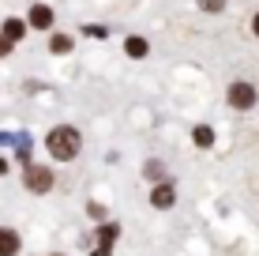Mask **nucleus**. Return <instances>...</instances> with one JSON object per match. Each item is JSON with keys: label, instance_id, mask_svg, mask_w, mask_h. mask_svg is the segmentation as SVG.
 <instances>
[{"label": "nucleus", "instance_id": "obj_1", "mask_svg": "<svg viewBox=\"0 0 259 256\" xmlns=\"http://www.w3.org/2000/svg\"><path fill=\"white\" fill-rule=\"evenodd\" d=\"M79 147H83V136H79V128H71V125H57V128H49V136H46V151L57 158V162H71V158L79 155Z\"/></svg>", "mask_w": 259, "mask_h": 256}, {"label": "nucleus", "instance_id": "obj_2", "mask_svg": "<svg viewBox=\"0 0 259 256\" xmlns=\"http://www.w3.org/2000/svg\"><path fill=\"white\" fill-rule=\"evenodd\" d=\"M226 98H229V105H233V109H252V105L259 102V91L248 83V79H233Z\"/></svg>", "mask_w": 259, "mask_h": 256}, {"label": "nucleus", "instance_id": "obj_3", "mask_svg": "<svg viewBox=\"0 0 259 256\" xmlns=\"http://www.w3.org/2000/svg\"><path fill=\"white\" fill-rule=\"evenodd\" d=\"M53 170H46V166H26V177H23V185H26V192H34V196H41V192H49L53 189Z\"/></svg>", "mask_w": 259, "mask_h": 256}, {"label": "nucleus", "instance_id": "obj_4", "mask_svg": "<svg viewBox=\"0 0 259 256\" xmlns=\"http://www.w3.org/2000/svg\"><path fill=\"white\" fill-rule=\"evenodd\" d=\"M150 204H154L158 211H169L177 204V185L173 181H158L154 189H150Z\"/></svg>", "mask_w": 259, "mask_h": 256}, {"label": "nucleus", "instance_id": "obj_5", "mask_svg": "<svg viewBox=\"0 0 259 256\" xmlns=\"http://www.w3.org/2000/svg\"><path fill=\"white\" fill-rule=\"evenodd\" d=\"M26 26H30V30H49V26H53V8L49 4H30Z\"/></svg>", "mask_w": 259, "mask_h": 256}, {"label": "nucleus", "instance_id": "obj_6", "mask_svg": "<svg viewBox=\"0 0 259 256\" xmlns=\"http://www.w3.org/2000/svg\"><path fill=\"white\" fill-rule=\"evenodd\" d=\"M0 256H19V234L0 226Z\"/></svg>", "mask_w": 259, "mask_h": 256}, {"label": "nucleus", "instance_id": "obj_7", "mask_svg": "<svg viewBox=\"0 0 259 256\" xmlns=\"http://www.w3.org/2000/svg\"><path fill=\"white\" fill-rule=\"evenodd\" d=\"M124 53H128V57H136V60H143V57L150 53V42L139 38V34H132V38H124Z\"/></svg>", "mask_w": 259, "mask_h": 256}, {"label": "nucleus", "instance_id": "obj_8", "mask_svg": "<svg viewBox=\"0 0 259 256\" xmlns=\"http://www.w3.org/2000/svg\"><path fill=\"white\" fill-rule=\"evenodd\" d=\"M0 34H4V38H8V42L15 46V42H23V38H26V23H23V19H4V26H0Z\"/></svg>", "mask_w": 259, "mask_h": 256}, {"label": "nucleus", "instance_id": "obj_9", "mask_svg": "<svg viewBox=\"0 0 259 256\" xmlns=\"http://www.w3.org/2000/svg\"><path fill=\"white\" fill-rule=\"evenodd\" d=\"M192 143H195V147H214V128H210V125H195Z\"/></svg>", "mask_w": 259, "mask_h": 256}, {"label": "nucleus", "instance_id": "obj_10", "mask_svg": "<svg viewBox=\"0 0 259 256\" xmlns=\"http://www.w3.org/2000/svg\"><path fill=\"white\" fill-rule=\"evenodd\" d=\"M49 49L57 53V57H60V53H71V38H68V34H53V38H49Z\"/></svg>", "mask_w": 259, "mask_h": 256}, {"label": "nucleus", "instance_id": "obj_11", "mask_svg": "<svg viewBox=\"0 0 259 256\" xmlns=\"http://www.w3.org/2000/svg\"><path fill=\"white\" fill-rule=\"evenodd\" d=\"M117 234H120V226L117 223H109V226H102V234H98V241H102V249H109L113 241H117Z\"/></svg>", "mask_w": 259, "mask_h": 256}, {"label": "nucleus", "instance_id": "obj_12", "mask_svg": "<svg viewBox=\"0 0 259 256\" xmlns=\"http://www.w3.org/2000/svg\"><path fill=\"white\" fill-rule=\"evenodd\" d=\"M199 8H203V12H214V15H218L222 8H226V0H199Z\"/></svg>", "mask_w": 259, "mask_h": 256}, {"label": "nucleus", "instance_id": "obj_13", "mask_svg": "<svg viewBox=\"0 0 259 256\" xmlns=\"http://www.w3.org/2000/svg\"><path fill=\"white\" fill-rule=\"evenodd\" d=\"M83 34H87V38H105V34H109V30H105V26H83Z\"/></svg>", "mask_w": 259, "mask_h": 256}, {"label": "nucleus", "instance_id": "obj_14", "mask_svg": "<svg viewBox=\"0 0 259 256\" xmlns=\"http://www.w3.org/2000/svg\"><path fill=\"white\" fill-rule=\"evenodd\" d=\"M12 49H15V46H12V42H8V38H4V34H0V60H4V57H8V53H12Z\"/></svg>", "mask_w": 259, "mask_h": 256}, {"label": "nucleus", "instance_id": "obj_15", "mask_svg": "<svg viewBox=\"0 0 259 256\" xmlns=\"http://www.w3.org/2000/svg\"><path fill=\"white\" fill-rule=\"evenodd\" d=\"M87 211H91V218H105V207H102V204H91Z\"/></svg>", "mask_w": 259, "mask_h": 256}, {"label": "nucleus", "instance_id": "obj_16", "mask_svg": "<svg viewBox=\"0 0 259 256\" xmlns=\"http://www.w3.org/2000/svg\"><path fill=\"white\" fill-rule=\"evenodd\" d=\"M252 34H255V38H259V12L252 15Z\"/></svg>", "mask_w": 259, "mask_h": 256}, {"label": "nucleus", "instance_id": "obj_17", "mask_svg": "<svg viewBox=\"0 0 259 256\" xmlns=\"http://www.w3.org/2000/svg\"><path fill=\"white\" fill-rule=\"evenodd\" d=\"M0 173H8V162H4V158H0Z\"/></svg>", "mask_w": 259, "mask_h": 256}, {"label": "nucleus", "instance_id": "obj_18", "mask_svg": "<svg viewBox=\"0 0 259 256\" xmlns=\"http://www.w3.org/2000/svg\"><path fill=\"white\" fill-rule=\"evenodd\" d=\"M53 256H60V252H53Z\"/></svg>", "mask_w": 259, "mask_h": 256}]
</instances>
